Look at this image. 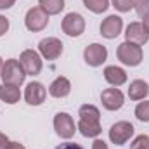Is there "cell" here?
Here are the masks:
<instances>
[{
    "instance_id": "1",
    "label": "cell",
    "mask_w": 149,
    "mask_h": 149,
    "mask_svg": "<svg viewBox=\"0 0 149 149\" xmlns=\"http://www.w3.org/2000/svg\"><path fill=\"white\" fill-rule=\"evenodd\" d=\"M116 57L121 64L125 66H130V68H135L142 63L144 59V52H142V47L137 45V43H132V42H123L118 45L116 49Z\"/></svg>"
},
{
    "instance_id": "2",
    "label": "cell",
    "mask_w": 149,
    "mask_h": 149,
    "mask_svg": "<svg viewBox=\"0 0 149 149\" xmlns=\"http://www.w3.org/2000/svg\"><path fill=\"white\" fill-rule=\"evenodd\" d=\"M0 78H2V81H3V83L21 87V85L24 83L26 71H24V68L21 66L19 59H7V61H3Z\"/></svg>"
},
{
    "instance_id": "3",
    "label": "cell",
    "mask_w": 149,
    "mask_h": 149,
    "mask_svg": "<svg viewBox=\"0 0 149 149\" xmlns=\"http://www.w3.org/2000/svg\"><path fill=\"white\" fill-rule=\"evenodd\" d=\"M63 50H64L63 42L56 37L42 38V40L38 42V54H40L43 59H47V61H56V59H59L61 54H63Z\"/></svg>"
},
{
    "instance_id": "4",
    "label": "cell",
    "mask_w": 149,
    "mask_h": 149,
    "mask_svg": "<svg viewBox=\"0 0 149 149\" xmlns=\"http://www.w3.org/2000/svg\"><path fill=\"white\" fill-rule=\"evenodd\" d=\"M134 132H135V128L130 121H125V120L116 121L109 128V141L114 146H123L134 137Z\"/></svg>"
},
{
    "instance_id": "5",
    "label": "cell",
    "mask_w": 149,
    "mask_h": 149,
    "mask_svg": "<svg viewBox=\"0 0 149 149\" xmlns=\"http://www.w3.org/2000/svg\"><path fill=\"white\" fill-rule=\"evenodd\" d=\"M61 30L64 35L71 38H76L80 35H83L85 31V17L78 12H68L61 23Z\"/></svg>"
},
{
    "instance_id": "6",
    "label": "cell",
    "mask_w": 149,
    "mask_h": 149,
    "mask_svg": "<svg viewBox=\"0 0 149 149\" xmlns=\"http://www.w3.org/2000/svg\"><path fill=\"white\" fill-rule=\"evenodd\" d=\"M19 63H21V66L24 68L26 74H30V76H37V74H40L42 68H43L42 56L38 54L37 50H33V49L23 50L21 56H19Z\"/></svg>"
},
{
    "instance_id": "7",
    "label": "cell",
    "mask_w": 149,
    "mask_h": 149,
    "mask_svg": "<svg viewBox=\"0 0 149 149\" xmlns=\"http://www.w3.org/2000/svg\"><path fill=\"white\" fill-rule=\"evenodd\" d=\"M49 17L50 16L47 12H43L40 7H31L24 16V26H26V30H30L33 33H38V31L47 28Z\"/></svg>"
},
{
    "instance_id": "8",
    "label": "cell",
    "mask_w": 149,
    "mask_h": 149,
    "mask_svg": "<svg viewBox=\"0 0 149 149\" xmlns=\"http://www.w3.org/2000/svg\"><path fill=\"white\" fill-rule=\"evenodd\" d=\"M106 59H108V49L102 43H90L83 50V61L92 68L102 66Z\"/></svg>"
},
{
    "instance_id": "9",
    "label": "cell",
    "mask_w": 149,
    "mask_h": 149,
    "mask_svg": "<svg viewBox=\"0 0 149 149\" xmlns=\"http://www.w3.org/2000/svg\"><path fill=\"white\" fill-rule=\"evenodd\" d=\"M54 130L61 139H71L76 132V125L71 114L68 113H57L54 116Z\"/></svg>"
},
{
    "instance_id": "10",
    "label": "cell",
    "mask_w": 149,
    "mask_h": 149,
    "mask_svg": "<svg viewBox=\"0 0 149 149\" xmlns=\"http://www.w3.org/2000/svg\"><path fill=\"white\" fill-rule=\"evenodd\" d=\"M101 102L104 106V109L108 111H118L123 108L125 104V95L120 88L111 87V88H104L101 92Z\"/></svg>"
},
{
    "instance_id": "11",
    "label": "cell",
    "mask_w": 149,
    "mask_h": 149,
    "mask_svg": "<svg viewBox=\"0 0 149 149\" xmlns=\"http://www.w3.org/2000/svg\"><path fill=\"white\" fill-rule=\"evenodd\" d=\"M125 38H127V42H132V43H137L142 47L149 42V31L144 28V24L141 21H134L127 26Z\"/></svg>"
},
{
    "instance_id": "12",
    "label": "cell",
    "mask_w": 149,
    "mask_h": 149,
    "mask_svg": "<svg viewBox=\"0 0 149 149\" xmlns=\"http://www.w3.org/2000/svg\"><path fill=\"white\" fill-rule=\"evenodd\" d=\"M47 97V88L43 87V83L40 81H30L24 88V101L30 106H40L43 104Z\"/></svg>"
},
{
    "instance_id": "13",
    "label": "cell",
    "mask_w": 149,
    "mask_h": 149,
    "mask_svg": "<svg viewBox=\"0 0 149 149\" xmlns=\"http://www.w3.org/2000/svg\"><path fill=\"white\" fill-rule=\"evenodd\" d=\"M99 30H101V35L104 38L113 40V38H116L121 33V30H123V19L120 16H116V14H111V16H108L101 23Z\"/></svg>"
},
{
    "instance_id": "14",
    "label": "cell",
    "mask_w": 149,
    "mask_h": 149,
    "mask_svg": "<svg viewBox=\"0 0 149 149\" xmlns=\"http://www.w3.org/2000/svg\"><path fill=\"white\" fill-rule=\"evenodd\" d=\"M49 94L56 99H64L71 94V81L66 76H57L49 85Z\"/></svg>"
},
{
    "instance_id": "15",
    "label": "cell",
    "mask_w": 149,
    "mask_h": 149,
    "mask_svg": "<svg viewBox=\"0 0 149 149\" xmlns=\"http://www.w3.org/2000/svg\"><path fill=\"white\" fill-rule=\"evenodd\" d=\"M104 80L113 87H121L127 83V71L120 66H106L104 68Z\"/></svg>"
},
{
    "instance_id": "16",
    "label": "cell",
    "mask_w": 149,
    "mask_h": 149,
    "mask_svg": "<svg viewBox=\"0 0 149 149\" xmlns=\"http://www.w3.org/2000/svg\"><path fill=\"white\" fill-rule=\"evenodd\" d=\"M149 95V83L144 80H134L128 87V97L130 101H144Z\"/></svg>"
},
{
    "instance_id": "17",
    "label": "cell",
    "mask_w": 149,
    "mask_h": 149,
    "mask_svg": "<svg viewBox=\"0 0 149 149\" xmlns=\"http://www.w3.org/2000/svg\"><path fill=\"white\" fill-rule=\"evenodd\" d=\"M21 99V90L16 85H9V83H2L0 85V101L5 104H16Z\"/></svg>"
},
{
    "instance_id": "18",
    "label": "cell",
    "mask_w": 149,
    "mask_h": 149,
    "mask_svg": "<svg viewBox=\"0 0 149 149\" xmlns=\"http://www.w3.org/2000/svg\"><path fill=\"white\" fill-rule=\"evenodd\" d=\"M78 116H80V121H85V123H94V125L101 123V111L94 104H83V106H80Z\"/></svg>"
},
{
    "instance_id": "19",
    "label": "cell",
    "mask_w": 149,
    "mask_h": 149,
    "mask_svg": "<svg viewBox=\"0 0 149 149\" xmlns=\"http://www.w3.org/2000/svg\"><path fill=\"white\" fill-rule=\"evenodd\" d=\"M38 7L49 16H57L64 9V0H38Z\"/></svg>"
},
{
    "instance_id": "20",
    "label": "cell",
    "mask_w": 149,
    "mask_h": 149,
    "mask_svg": "<svg viewBox=\"0 0 149 149\" xmlns=\"http://www.w3.org/2000/svg\"><path fill=\"white\" fill-rule=\"evenodd\" d=\"M76 128L80 130V134H81L83 137H88V139H95V137L101 135V132H102L101 123H99V125H94V123H85V121H80V120H78Z\"/></svg>"
},
{
    "instance_id": "21",
    "label": "cell",
    "mask_w": 149,
    "mask_h": 149,
    "mask_svg": "<svg viewBox=\"0 0 149 149\" xmlns=\"http://www.w3.org/2000/svg\"><path fill=\"white\" fill-rule=\"evenodd\" d=\"M85 9H88L94 14H102L109 7V0H83Z\"/></svg>"
},
{
    "instance_id": "22",
    "label": "cell",
    "mask_w": 149,
    "mask_h": 149,
    "mask_svg": "<svg viewBox=\"0 0 149 149\" xmlns=\"http://www.w3.org/2000/svg\"><path fill=\"white\" fill-rule=\"evenodd\" d=\"M135 118L142 123H149V101H142L135 106Z\"/></svg>"
},
{
    "instance_id": "23",
    "label": "cell",
    "mask_w": 149,
    "mask_h": 149,
    "mask_svg": "<svg viewBox=\"0 0 149 149\" xmlns=\"http://www.w3.org/2000/svg\"><path fill=\"white\" fill-rule=\"evenodd\" d=\"M130 149H149V135H137L132 141Z\"/></svg>"
},
{
    "instance_id": "24",
    "label": "cell",
    "mask_w": 149,
    "mask_h": 149,
    "mask_svg": "<svg viewBox=\"0 0 149 149\" xmlns=\"http://www.w3.org/2000/svg\"><path fill=\"white\" fill-rule=\"evenodd\" d=\"M113 7L118 12H128L134 9V0H113Z\"/></svg>"
},
{
    "instance_id": "25",
    "label": "cell",
    "mask_w": 149,
    "mask_h": 149,
    "mask_svg": "<svg viewBox=\"0 0 149 149\" xmlns=\"http://www.w3.org/2000/svg\"><path fill=\"white\" fill-rule=\"evenodd\" d=\"M134 9L141 17H144L149 14V0H134Z\"/></svg>"
},
{
    "instance_id": "26",
    "label": "cell",
    "mask_w": 149,
    "mask_h": 149,
    "mask_svg": "<svg viewBox=\"0 0 149 149\" xmlns=\"http://www.w3.org/2000/svg\"><path fill=\"white\" fill-rule=\"evenodd\" d=\"M9 26H10L9 19H7L5 16H2V14H0V37H3V35L9 31Z\"/></svg>"
},
{
    "instance_id": "27",
    "label": "cell",
    "mask_w": 149,
    "mask_h": 149,
    "mask_svg": "<svg viewBox=\"0 0 149 149\" xmlns=\"http://www.w3.org/2000/svg\"><path fill=\"white\" fill-rule=\"evenodd\" d=\"M54 149H83L80 144H74V142H64V144H59L57 148Z\"/></svg>"
},
{
    "instance_id": "28",
    "label": "cell",
    "mask_w": 149,
    "mask_h": 149,
    "mask_svg": "<svg viewBox=\"0 0 149 149\" xmlns=\"http://www.w3.org/2000/svg\"><path fill=\"white\" fill-rule=\"evenodd\" d=\"M92 149H108V144L102 141V139H95L92 142Z\"/></svg>"
},
{
    "instance_id": "29",
    "label": "cell",
    "mask_w": 149,
    "mask_h": 149,
    "mask_svg": "<svg viewBox=\"0 0 149 149\" xmlns=\"http://www.w3.org/2000/svg\"><path fill=\"white\" fill-rule=\"evenodd\" d=\"M14 3H16V0H0V10L10 9V7H12Z\"/></svg>"
},
{
    "instance_id": "30",
    "label": "cell",
    "mask_w": 149,
    "mask_h": 149,
    "mask_svg": "<svg viewBox=\"0 0 149 149\" xmlns=\"http://www.w3.org/2000/svg\"><path fill=\"white\" fill-rule=\"evenodd\" d=\"M9 142H10V141H9V137H7L5 134H2V132H0V149H5Z\"/></svg>"
},
{
    "instance_id": "31",
    "label": "cell",
    "mask_w": 149,
    "mask_h": 149,
    "mask_svg": "<svg viewBox=\"0 0 149 149\" xmlns=\"http://www.w3.org/2000/svg\"><path fill=\"white\" fill-rule=\"evenodd\" d=\"M5 149H26V148H24V146H23L21 142H16V141H10V142L7 144V148H5Z\"/></svg>"
},
{
    "instance_id": "32",
    "label": "cell",
    "mask_w": 149,
    "mask_h": 149,
    "mask_svg": "<svg viewBox=\"0 0 149 149\" xmlns=\"http://www.w3.org/2000/svg\"><path fill=\"white\" fill-rule=\"evenodd\" d=\"M141 23L144 24V28H146V30L149 31V14H146V16L142 17V21H141Z\"/></svg>"
},
{
    "instance_id": "33",
    "label": "cell",
    "mask_w": 149,
    "mask_h": 149,
    "mask_svg": "<svg viewBox=\"0 0 149 149\" xmlns=\"http://www.w3.org/2000/svg\"><path fill=\"white\" fill-rule=\"evenodd\" d=\"M2 66H3V61H2V57H0V73H2Z\"/></svg>"
}]
</instances>
